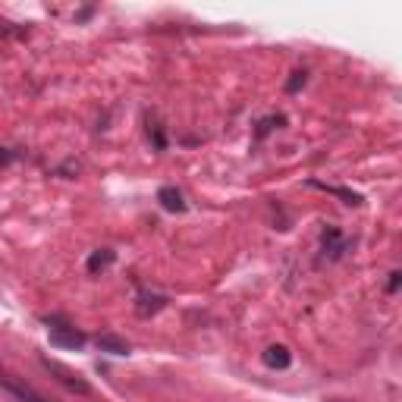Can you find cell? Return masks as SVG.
Listing matches in <instances>:
<instances>
[{
	"label": "cell",
	"instance_id": "2",
	"mask_svg": "<svg viewBox=\"0 0 402 402\" xmlns=\"http://www.w3.org/2000/svg\"><path fill=\"white\" fill-rule=\"evenodd\" d=\"M47 340H51V346H60V349H82L88 343V336L82 330L60 324V320H47Z\"/></svg>",
	"mask_w": 402,
	"mask_h": 402
},
{
	"label": "cell",
	"instance_id": "8",
	"mask_svg": "<svg viewBox=\"0 0 402 402\" xmlns=\"http://www.w3.org/2000/svg\"><path fill=\"white\" fill-rule=\"evenodd\" d=\"M117 261V252H110V248H97L95 255L88 258V274H101V270H107Z\"/></svg>",
	"mask_w": 402,
	"mask_h": 402
},
{
	"label": "cell",
	"instance_id": "5",
	"mask_svg": "<svg viewBox=\"0 0 402 402\" xmlns=\"http://www.w3.org/2000/svg\"><path fill=\"white\" fill-rule=\"evenodd\" d=\"M157 201L164 204V211H170V214H182L186 211V201H182V192L173 186H164L161 192H157Z\"/></svg>",
	"mask_w": 402,
	"mask_h": 402
},
{
	"label": "cell",
	"instance_id": "10",
	"mask_svg": "<svg viewBox=\"0 0 402 402\" xmlns=\"http://www.w3.org/2000/svg\"><path fill=\"white\" fill-rule=\"evenodd\" d=\"M283 123H286V117H270V119H264V123L258 126V139H264L270 129H274V126H283Z\"/></svg>",
	"mask_w": 402,
	"mask_h": 402
},
{
	"label": "cell",
	"instance_id": "11",
	"mask_svg": "<svg viewBox=\"0 0 402 402\" xmlns=\"http://www.w3.org/2000/svg\"><path fill=\"white\" fill-rule=\"evenodd\" d=\"M302 85H305V73L298 69V73H292V79H289V82H286V91H289V95H292V91H298V88H302Z\"/></svg>",
	"mask_w": 402,
	"mask_h": 402
},
{
	"label": "cell",
	"instance_id": "6",
	"mask_svg": "<svg viewBox=\"0 0 402 402\" xmlns=\"http://www.w3.org/2000/svg\"><path fill=\"white\" fill-rule=\"evenodd\" d=\"M264 365L283 371V368L292 365V352L286 346H270V349H264Z\"/></svg>",
	"mask_w": 402,
	"mask_h": 402
},
{
	"label": "cell",
	"instance_id": "4",
	"mask_svg": "<svg viewBox=\"0 0 402 402\" xmlns=\"http://www.w3.org/2000/svg\"><path fill=\"white\" fill-rule=\"evenodd\" d=\"M95 343H97V349L101 352H110V355H129V352H132V346H129L123 336H117V333H101Z\"/></svg>",
	"mask_w": 402,
	"mask_h": 402
},
{
	"label": "cell",
	"instance_id": "9",
	"mask_svg": "<svg viewBox=\"0 0 402 402\" xmlns=\"http://www.w3.org/2000/svg\"><path fill=\"white\" fill-rule=\"evenodd\" d=\"M164 305H167L164 296H154V292H142V296H139V314H142V318H148V314H157Z\"/></svg>",
	"mask_w": 402,
	"mask_h": 402
},
{
	"label": "cell",
	"instance_id": "1",
	"mask_svg": "<svg viewBox=\"0 0 402 402\" xmlns=\"http://www.w3.org/2000/svg\"><path fill=\"white\" fill-rule=\"evenodd\" d=\"M41 365H45L47 371H51V377L57 380V383H63L67 390H73V393H79V396H88L91 393L88 380H85L79 371H73V368H67V365H60V362H54V358H41Z\"/></svg>",
	"mask_w": 402,
	"mask_h": 402
},
{
	"label": "cell",
	"instance_id": "12",
	"mask_svg": "<svg viewBox=\"0 0 402 402\" xmlns=\"http://www.w3.org/2000/svg\"><path fill=\"white\" fill-rule=\"evenodd\" d=\"M399 270H393V274H390V292H396V289H399Z\"/></svg>",
	"mask_w": 402,
	"mask_h": 402
},
{
	"label": "cell",
	"instance_id": "3",
	"mask_svg": "<svg viewBox=\"0 0 402 402\" xmlns=\"http://www.w3.org/2000/svg\"><path fill=\"white\" fill-rule=\"evenodd\" d=\"M349 248V242H346V236L336 226H327L324 230V239H320V252H324V258L327 261H336V258H343V252Z\"/></svg>",
	"mask_w": 402,
	"mask_h": 402
},
{
	"label": "cell",
	"instance_id": "7",
	"mask_svg": "<svg viewBox=\"0 0 402 402\" xmlns=\"http://www.w3.org/2000/svg\"><path fill=\"white\" fill-rule=\"evenodd\" d=\"M308 186L311 189H320V192H327V195H336V198H343L346 204H362V195L358 192H352V189H340V186H327V182H318V179H311V182H308Z\"/></svg>",
	"mask_w": 402,
	"mask_h": 402
}]
</instances>
